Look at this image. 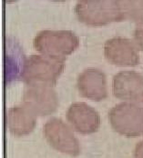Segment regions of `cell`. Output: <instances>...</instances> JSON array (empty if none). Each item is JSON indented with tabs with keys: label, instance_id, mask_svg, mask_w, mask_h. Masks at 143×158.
I'll use <instances>...</instances> for the list:
<instances>
[{
	"label": "cell",
	"instance_id": "11",
	"mask_svg": "<svg viewBox=\"0 0 143 158\" xmlns=\"http://www.w3.org/2000/svg\"><path fill=\"white\" fill-rule=\"evenodd\" d=\"M6 127L16 136H25L31 134L37 125V115L25 106H17L6 111Z\"/></svg>",
	"mask_w": 143,
	"mask_h": 158
},
{
	"label": "cell",
	"instance_id": "6",
	"mask_svg": "<svg viewBox=\"0 0 143 158\" xmlns=\"http://www.w3.org/2000/svg\"><path fill=\"white\" fill-rule=\"evenodd\" d=\"M58 95L52 86L28 85L22 95L21 105L37 116H47L58 107Z\"/></svg>",
	"mask_w": 143,
	"mask_h": 158
},
{
	"label": "cell",
	"instance_id": "12",
	"mask_svg": "<svg viewBox=\"0 0 143 158\" xmlns=\"http://www.w3.org/2000/svg\"><path fill=\"white\" fill-rule=\"evenodd\" d=\"M126 19L131 20L138 27H143V0L121 1Z\"/></svg>",
	"mask_w": 143,
	"mask_h": 158
},
{
	"label": "cell",
	"instance_id": "8",
	"mask_svg": "<svg viewBox=\"0 0 143 158\" xmlns=\"http://www.w3.org/2000/svg\"><path fill=\"white\" fill-rule=\"evenodd\" d=\"M113 94L123 101L143 105V76L134 71H121L113 78Z\"/></svg>",
	"mask_w": 143,
	"mask_h": 158
},
{
	"label": "cell",
	"instance_id": "4",
	"mask_svg": "<svg viewBox=\"0 0 143 158\" xmlns=\"http://www.w3.org/2000/svg\"><path fill=\"white\" fill-rule=\"evenodd\" d=\"M109 119L113 129L121 135H143L142 105L128 102L118 104L110 110Z\"/></svg>",
	"mask_w": 143,
	"mask_h": 158
},
{
	"label": "cell",
	"instance_id": "5",
	"mask_svg": "<svg viewBox=\"0 0 143 158\" xmlns=\"http://www.w3.org/2000/svg\"><path fill=\"white\" fill-rule=\"evenodd\" d=\"M43 134L48 143L57 151L70 156L80 153V143L72 128L59 118H51L43 127Z\"/></svg>",
	"mask_w": 143,
	"mask_h": 158
},
{
	"label": "cell",
	"instance_id": "10",
	"mask_svg": "<svg viewBox=\"0 0 143 158\" xmlns=\"http://www.w3.org/2000/svg\"><path fill=\"white\" fill-rule=\"evenodd\" d=\"M80 95L94 101H101L108 95L107 78L104 72L98 68H87L77 79Z\"/></svg>",
	"mask_w": 143,
	"mask_h": 158
},
{
	"label": "cell",
	"instance_id": "13",
	"mask_svg": "<svg viewBox=\"0 0 143 158\" xmlns=\"http://www.w3.org/2000/svg\"><path fill=\"white\" fill-rule=\"evenodd\" d=\"M133 41L140 50L143 51V27H137L133 32Z\"/></svg>",
	"mask_w": 143,
	"mask_h": 158
},
{
	"label": "cell",
	"instance_id": "1",
	"mask_svg": "<svg viewBox=\"0 0 143 158\" xmlns=\"http://www.w3.org/2000/svg\"><path fill=\"white\" fill-rule=\"evenodd\" d=\"M65 67V60L45 55H32L25 59L20 78L28 85L53 86Z\"/></svg>",
	"mask_w": 143,
	"mask_h": 158
},
{
	"label": "cell",
	"instance_id": "14",
	"mask_svg": "<svg viewBox=\"0 0 143 158\" xmlns=\"http://www.w3.org/2000/svg\"><path fill=\"white\" fill-rule=\"evenodd\" d=\"M135 158H143V141L139 143L135 149Z\"/></svg>",
	"mask_w": 143,
	"mask_h": 158
},
{
	"label": "cell",
	"instance_id": "2",
	"mask_svg": "<svg viewBox=\"0 0 143 158\" xmlns=\"http://www.w3.org/2000/svg\"><path fill=\"white\" fill-rule=\"evenodd\" d=\"M75 12L80 22L89 26H105L126 19L119 0H80Z\"/></svg>",
	"mask_w": 143,
	"mask_h": 158
},
{
	"label": "cell",
	"instance_id": "9",
	"mask_svg": "<svg viewBox=\"0 0 143 158\" xmlns=\"http://www.w3.org/2000/svg\"><path fill=\"white\" fill-rule=\"evenodd\" d=\"M66 117L72 129L81 135H90L100 127L98 112L84 102H76L69 106Z\"/></svg>",
	"mask_w": 143,
	"mask_h": 158
},
{
	"label": "cell",
	"instance_id": "3",
	"mask_svg": "<svg viewBox=\"0 0 143 158\" xmlns=\"http://www.w3.org/2000/svg\"><path fill=\"white\" fill-rule=\"evenodd\" d=\"M80 45V39L70 30H42L34 38V47L42 55L53 58L66 59Z\"/></svg>",
	"mask_w": 143,
	"mask_h": 158
},
{
	"label": "cell",
	"instance_id": "7",
	"mask_svg": "<svg viewBox=\"0 0 143 158\" xmlns=\"http://www.w3.org/2000/svg\"><path fill=\"white\" fill-rule=\"evenodd\" d=\"M104 55L118 66H135L140 63L139 48L134 41L122 36H115L104 45Z\"/></svg>",
	"mask_w": 143,
	"mask_h": 158
}]
</instances>
